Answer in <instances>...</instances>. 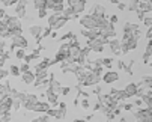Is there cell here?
<instances>
[{
    "mask_svg": "<svg viewBox=\"0 0 152 122\" xmlns=\"http://www.w3.org/2000/svg\"><path fill=\"white\" fill-rule=\"evenodd\" d=\"M8 74H9V71H6V69H3V68H0V81L5 80V78L8 77Z\"/></svg>",
    "mask_w": 152,
    "mask_h": 122,
    "instance_id": "39",
    "label": "cell"
},
{
    "mask_svg": "<svg viewBox=\"0 0 152 122\" xmlns=\"http://www.w3.org/2000/svg\"><path fill=\"white\" fill-rule=\"evenodd\" d=\"M143 104H145V103H143V99H136V101H134V106H137L139 109H140Z\"/></svg>",
    "mask_w": 152,
    "mask_h": 122,
    "instance_id": "48",
    "label": "cell"
},
{
    "mask_svg": "<svg viewBox=\"0 0 152 122\" xmlns=\"http://www.w3.org/2000/svg\"><path fill=\"white\" fill-rule=\"evenodd\" d=\"M112 64H113V59H110V57H104V59H102V66L112 68Z\"/></svg>",
    "mask_w": 152,
    "mask_h": 122,
    "instance_id": "32",
    "label": "cell"
},
{
    "mask_svg": "<svg viewBox=\"0 0 152 122\" xmlns=\"http://www.w3.org/2000/svg\"><path fill=\"white\" fill-rule=\"evenodd\" d=\"M118 9H119V11H125V9H126V5H125V3H119V5H118Z\"/></svg>",
    "mask_w": 152,
    "mask_h": 122,
    "instance_id": "51",
    "label": "cell"
},
{
    "mask_svg": "<svg viewBox=\"0 0 152 122\" xmlns=\"http://www.w3.org/2000/svg\"><path fill=\"white\" fill-rule=\"evenodd\" d=\"M62 17V14H51L50 17H48V26L50 27H53L56 23H57V20Z\"/></svg>",
    "mask_w": 152,
    "mask_h": 122,
    "instance_id": "26",
    "label": "cell"
},
{
    "mask_svg": "<svg viewBox=\"0 0 152 122\" xmlns=\"http://www.w3.org/2000/svg\"><path fill=\"white\" fill-rule=\"evenodd\" d=\"M20 71H21V74H24V72L30 71V64H26V62L20 64Z\"/></svg>",
    "mask_w": 152,
    "mask_h": 122,
    "instance_id": "31",
    "label": "cell"
},
{
    "mask_svg": "<svg viewBox=\"0 0 152 122\" xmlns=\"http://www.w3.org/2000/svg\"><path fill=\"white\" fill-rule=\"evenodd\" d=\"M137 30H140V26L139 24H136V23H125L124 24V33H134V32H137Z\"/></svg>",
    "mask_w": 152,
    "mask_h": 122,
    "instance_id": "22",
    "label": "cell"
},
{
    "mask_svg": "<svg viewBox=\"0 0 152 122\" xmlns=\"http://www.w3.org/2000/svg\"><path fill=\"white\" fill-rule=\"evenodd\" d=\"M72 89L69 86H62V91H60V95H68Z\"/></svg>",
    "mask_w": 152,
    "mask_h": 122,
    "instance_id": "40",
    "label": "cell"
},
{
    "mask_svg": "<svg viewBox=\"0 0 152 122\" xmlns=\"http://www.w3.org/2000/svg\"><path fill=\"white\" fill-rule=\"evenodd\" d=\"M118 68L119 69H125V64L122 62V60H118Z\"/></svg>",
    "mask_w": 152,
    "mask_h": 122,
    "instance_id": "50",
    "label": "cell"
},
{
    "mask_svg": "<svg viewBox=\"0 0 152 122\" xmlns=\"http://www.w3.org/2000/svg\"><path fill=\"white\" fill-rule=\"evenodd\" d=\"M56 3H65V0H54Z\"/></svg>",
    "mask_w": 152,
    "mask_h": 122,
    "instance_id": "57",
    "label": "cell"
},
{
    "mask_svg": "<svg viewBox=\"0 0 152 122\" xmlns=\"http://www.w3.org/2000/svg\"><path fill=\"white\" fill-rule=\"evenodd\" d=\"M51 109V104L48 103V101H39V103L35 106V109H33V112H38V113H44V115H47V112Z\"/></svg>",
    "mask_w": 152,
    "mask_h": 122,
    "instance_id": "16",
    "label": "cell"
},
{
    "mask_svg": "<svg viewBox=\"0 0 152 122\" xmlns=\"http://www.w3.org/2000/svg\"><path fill=\"white\" fill-rule=\"evenodd\" d=\"M51 32H53V29H51L50 26H47V27L44 29V32H42V38H47V36H51Z\"/></svg>",
    "mask_w": 152,
    "mask_h": 122,
    "instance_id": "37",
    "label": "cell"
},
{
    "mask_svg": "<svg viewBox=\"0 0 152 122\" xmlns=\"http://www.w3.org/2000/svg\"><path fill=\"white\" fill-rule=\"evenodd\" d=\"M47 115L50 118H56V119H65V116H66V110H62V109H50L47 112Z\"/></svg>",
    "mask_w": 152,
    "mask_h": 122,
    "instance_id": "18",
    "label": "cell"
},
{
    "mask_svg": "<svg viewBox=\"0 0 152 122\" xmlns=\"http://www.w3.org/2000/svg\"><path fill=\"white\" fill-rule=\"evenodd\" d=\"M39 103V98H38V95H35V94H27V96H26V99L23 101V107L27 110V112H33V109H35V106Z\"/></svg>",
    "mask_w": 152,
    "mask_h": 122,
    "instance_id": "6",
    "label": "cell"
},
{
    "mask_svg": "<svg viewBox=\"0 0 152 122\" xmlns=\"http://www.w3.org/2000/svg\"><path fill=\"white\" fill-rule=\"evenodd\" d=\"M139 39L134 38L133 33H124V38L121 39V47H122V54H128L129 51H133L137 48Z\"/></svg>",
    "mask_w": 152,
    "mask_h": 122,
    "instance_id": "1",
    "label": "cell"
},
{
    "mask_svg": "<svg viewBox=\"0 0 152 122\" xmlns=\"http://www.w3.org/2000/svg\"><path fill=\"white\" fill-rule=\"evenodd\" d=\"M101 36H104V38H115L116 36V27H115V24H112V23H108V26H105L104 29H101Z\"/></svg>",
    "mask_w": 152,
    "mask_h": 122,
    "instance_id": "14",
    "label": "cell"
},
{
    "mask_svg": "<svg viewBox=\"0 0 152 122\" xmlns=\"http://www.w3.org/2000/svg\"><path fill=\"white\" fill-rule=\"evenodd\" d=\"M129 2H133V3H140V0H129Z\"/></svg>",
    "mask_w": 152,
    "mask_h": 122,
    "instance_id": "58",
    "label": "cell"
},
{
    "mask_svg": "<svg viewBox=\"0 0 152 122\" xmlns=\"http://www.w3.org/2000/svg\"><path fill=\"white\" fill-rule=\"evenodd\" d=\"M126 8H128V11H131V12H137V11H139V3L129 2V5H128Z\"/></svg>",
    "mask_w": 152,
    "mask_h": 122,
    "instance_id": "36",
    "label": "cell"
},
{
    "mask_svg": "<svg viewBox=\"0 0 152 122\" xmlns=\"http://www.w3.org/2000/svg\"><path fill=\"white\" fill-rule=\"evenodd\" d=\"M134 118L137 119V122H152V112L146 107V109H139L133 112Z\"/></svg>",
    "mask_w": 152,
    "mask_h": 122,
    "instance_id": "5",
    "label": "cell"
},
{
    "mask_svg": "<svg viewBox=\"0 0 152 122\" xmlns=\"http://www.w3.org/2000/svg\"><path fill=\"white\" fill-rule=\"evenodd\" d=\"M142 81L145 83V86H146L149 91H152V75H145V77L142 78Z\"/></svg>",
    "mask_w": 152,
    "mask_h": 122,
    "instance_id": "29",
    "label": "cell"
},
{
    "mask_svg": "<svg viewBox=\"0 0 152 122\" xmlns=\"http://www.w3.org/2000/svg\"><path fill=\"white\" fill-rule=\"evenodd\" d=\"M107 122H108V121H107Z\"/></svg>",
    "mask_w": 152,
    "mask_h": 122,
    "instance_id": "61",
    "label": "cell"
},
{
    "mask_svg": "<svg viewBox=\"0 0 152 122\" xmlns=\"http://www.w3.org/2000/svg\"><path fill=\"white\" fill-rule=\"evenodd\" d=\"M50 38H53V39H56V38H59V35H57V32H56V30H53V32H51V36H50Z\"/></svg>",
    "mask_w": 152,
    "mask_h": 122,
    "instance_id": "53",
    "label": "cell"
},
{
    "mask_svg": "<svg viewBox=\"0 0 152 122\" xmlns=\"http://www.w3.org/2000/svg\"><path fill=\"white\" fill-rule=\"evenodd\" d=\"M48 119H50L48 115H42V116L38 118V122H48Z\"/></svg>",
    "mask_w": 152,
    "mask_h": 122,
    "instance_id": "44",
    "label": "cell"
},
{
    "mask_svg": "<svg viewBox=\"0 0 152 122\" xmlns=\"http://www.w3.org/2000/svg\"><path fill=\"white\" fill-rule=\"evenodd\" d=\"M108 21H110L112 24H116V23L119 21V17H118L116 14H113V15H110V17H108Z\"/></svg>",
    "mask_w": 152,
    "mask_h": 122,
    "instance_id": "38",
    "label": "cell"
},
{
    "mask_svg": "<svg viewBox=\"0 0 152 122\" xmlns=\"http://www.w3.org/2000/svg\"><path fill=\"white\" fill-rule=\"evenodd\" d=\"M36 80V74L32 72V71H27L24 74H21V81H23L24 85H33Z\"/></svg>",
    "mask_w": 152,
    "mask_h": 122,
    "instance_id": "19",
    "label": "cell"
},
{
    "mask_svg": "<svg viewBox=\"0 0 152 122\" xmlns=\"http://www.w3.org/2000/svg\"><path fill=\"white\" fill-rule=\"evenodd\" d=\"M29 32H30V35L36 39V42L38 44H41V41H42V32H44V27L42 26H39V24H32L30 27H29Z\"/></svg>",
    "mask_w": 152,
    "mask_h": 122,
    "instance_id": "8",
    "label": "cell"
},
{
    "mask_svg": "<svg viewBox=\"0 0 152 122\" xmlns=\"http://www.w3.org/2000/svg\"><path fill=\"white\" fill-rule=\"evenodd\" d=\"M108 47H110V50H112V53H113V54H116V56L122 54V47H121V39H116V38L110 39V41H108Z\"/></svg>",
    "mask_w": 152,
    "mask_h": 122,
    "instance_id": "13",
    "label": "cell"
},
{
    "mask_svg": "<svg viewBox=\"0 0 152 122\" xmlns=\"http://www.w3.org/2000/svg\"><path fill=\"white\" fill-rule=\"evenodd\" d=\"M9 74L14 75V77H20V74H21L20 66L18 65H9Z\"/></svg>",
    "mask_w": 152,
    "mask_h": 122,
    "instance_id": "28",
    "label": "cell"
},
{
    "mask_svg": "<svg viewBox=\"0 0 152 122\" xmlns=\"http://www.w3.org/2000/svg\"><path fill=\"white\" fill-rule=\"evenodd\" d=\"M89 14L94 15V17H98V18H107V15H105V8H104L102 5H99V3H95V5L91 8Z\"/></svg>",
    "mask_w": 152,
    "mask_h": 122,
    "instance_id": "10",
    "label": "cell"
},
{
    "mask_svg": "<svg viewBox=\"0 0 152 122\" xmlns=\"http://www.w3.org/2000/svg\"><path fill=\"white\" fill-rule=\"evenodd\" d=\"M11 44L15 47V48H27L29 47V42H27V39L23 36V35H18V36H12L11 38Z\"/></svg>",
    "mask_w": 152,
    "mask_h": 122,
    "instance_id": "7",
    "label": "cell"
},
{
    "mask_svg": "<svg viewBox=\"0 0 152 122\" xmlns=\"http://www.w3.org/2000/svg\"><path fill=\"white\" fill-rule=\"evenodd\" d=\"M48 15V9H45V8H42V9H38V18H45Z\"/></svg>",
    "mask_w": 152,
    "mask_h": 122,
    "instance_id": "34",
    "label": "cell"
},
{
    "mask_svg": "<svg viewBox=\"0 0 152 122\" xmlns=\"http://www.w3.org/2000/svg\"><path fill=\"white\" fill-rule=\"evenodd\" d=\"M72 122H88V121H86V119H74Z\"/></svg>",
    "mask_w": 152,
    "mask_h": 122,
    "instance_id": "55",
    "label": "cell"
},
{
    "mask_svg": "<svg viewBox=\"0 0 152 122\" xmlns=\"http://www.w3.org/2000/svg\"><path fill=\"white\" fill-rule=\"evenodd\" d=\"M136 14H137V18L140 20V21H143V20H145V12H142V11L139 9V11H137Z\"/></svg>",
    "mask_w": 152,
    "mask_h": 122,
    "instance_id": "47",
    "label": "cell"
},
{
    "mask_svg": "<svg viewBox=\"0 0 152 122\" xmlns=\"http://www.w3.org/2000/svg\"><path fill=\"white\" fill-rule=\"evenodd\" d=\"M71 8L74 9V12H75L77 15H80V14H83V12H84V9H86V2H84V0H80V2H75V3H74Z\"/></svg>",
    "mask_w": 152,
    "mask_h": 122,
    "instance_id": "23",
    "label": "cell"
},
{
    "mask_svg": "<svg viewBox=\"0 0 152 122\" xmlns=\"http://www.w3.org/2000/svg\"><path fill=\"white\" fill-rule=\"evenodd\" d=\"M134 109V104H131V103H125L124 104V110H126V112H131Z\"/></svg>",
    "mask_w": 152,
    "mask_h": 122,
    "instance_id": "42",
    "label": "cell"
},
{
    "mask_svg": "<svg viewBox=\"0 0 152 122\" xmlns=\"http://www.w3.org/2000/svg\"><path fill=\"white\" fill-rule=\"evenodd\" d=\"M0 2L3 3V6H15L20 0H0Z\"/></svg>",
    "mask_w": 152,
    "mask_h": 122,
    "instance_id": "33",
    "label": "cell"
},
{
    "mask_svg": "<svg viewBox=\"0 0 152 122\" xmlns=\"http://www.w3.org/2000/svg\"><path fill=\"white\" fill-rule=\"evenodd\" d=\"M78 104H80V101H78V98H75L74 99V106H78Z\"/></svg>",
    "mask_w": 152,
    "mask_h": 122,
    "instance_id": "56",
    "label": "cell"
},
{
    "mask_svg": "<svg viewBox=\"0 0 152 122\" xmlns=\"http://www.w3.org/2000/svg\"><path fill=\"white\" fill-rule=\"evenodd\" d=\"M78 21H80V26H83V29H88V30L98 29V17H94L91 14L81 15Z\"/></svg>",
    "mask_w": 152,
    "mask_h": 122,
    "instance_id": "3",
    "label": "cell"
},
{
    "mask_svg": "<svg viewBox=\"0 0 152 122\" xmlns=\"http://www.w3.org/2000/svg\"><path fill=\"white\" fill-rule=\"evenodd\" d=\"M110 95H113L118 101H125V99H128V95L125 94V91H124V89H122V91H119V89L112 88V89H110Z\"/></svg>",
    "mask_w": 152,
    "mask_h": 122,
    "instance_id": "20",
    "label": "cell"
},
{
    "mask_svg": "<svg viewBox=\"0 0 152 122\" xmlns=\"http://www.w3.org/2000/svg\"><path fill=\"white\" fill-rule=\"evenodd\" d=\"M12 106H14V99L9 95H3L0 98V116L9 115L12 110Z\"/></svg>",
    "mask_w": 152,
    "mask_h": 122,
    "instance_id": "4",
    "label": "cell"
},
{
    "mask_svg": "<svg viewBox=\"0 0 152 122\" xmlns=\"http://www.w3.org/2000/svg\"><path fill=\"white\" fill-rule=\"evenodd\" d=\"M139 9L142 12H152V0H140L139 3Z\"/></svg>",
    "mask_w": 152,
    "mask_h": 122,
    "instance_id": "21",
    "label": "cell"
},
{
    "mask_svg": "<svg viewBox=\"0 0 152 122\" xmlns=\"http://www.w3.org/2000/svg\"><path fill=\"white\" fill-rule=\"evenodd\" d=\"M11 113L9 115H5V116H2V118H0V122H11Z\"/></svg>",
    "mask_w": 152,
    "mask_h": 122,
    "instance_id": "45",
    "label": "cell"
},
{
    "mask_svg": "<svg viewBox=\"0 0 152 122\" xmlns=\"http://www.w3.org/2000/svg\"><path fill=\"white\" fill-rule=\"evenodd\" d=\"M125 94L128 95V98H133V96H137V92H139V88H137V83H128L125 88H124Z\"/></svg>",
    "mask_w": 152,
    "mask_h": 122,
    "instance_id": "17",
    "label": "cell"
},
{
    "mask_svg": "<svg viewBox=\"0 0 152 122\" xmlns=\"http://www.w3.org/2000/svg\"><path fill=\"white\" fill-rule=\"evenodd\" d=\"M80 106H81V109L88 110V109L91 107V103H89V99H88V98H83V99H81V103H80Z\"/></svg>",
    "mask_w": 152,
    "mask_h": 122,
    "instance_id": "35",
    "label": "cell"
},
{
    "mask_svg": "<svg viewBox=\"0 0 152 122\" xmlns=\"http://www.w3.org/2000/svg\"><path fill=\"white\" fill-rule=\"evenodd\" d=\"M15 57L20 59V60H24V57H26V50H24V48H17V50H15Z\"/></svg>",
    "mask_w": 152,
    "mask_h": 122,
    "instance_id": "30",
    "label": "cell"
},
{
    "mask_svg": "<svg viewBox=\"0 0 152 122\" xmlns=\"http://www.w3.org/2000/svg\"><path fill=\"white\" fill-rule=\"evenodd\" d=\"M118 80H119V74L115 72V71H108V72H104L102 74V83H105V85L116 83Z\"/></svg>",
    "mask_w": 152,
    "mask_h": 122,
    "instance_id": "11",
    "label": "cell"
},
{
    "mask_svg": "<svg viewBox=\"0 0 152 122\" xmlns=\"http://www.w3.org/2000/svg\"><path fill=\"white\" fill-rule=\"evenodd\" d=\"M119 122H126V119H125V118H121V119H119Z\"/></svg>",
    "mask_w": 152,
    "mask_h": 122,
    "instance_id": "59",
    "label": "cell"
},
{
    "mask_svg": "<svg viewBox=\"0 0 152 122\" xmlns=\"http://www.w3.org/2000/svg\"><path fill=\"white\" fill-rule=\"evenodd\" d=\"M101 92H102V88H101V86H98V85L92 89V94H95V95H101Z\"/></svg>",
    "mask_w": 152,
    "mask_h": 122,
    "instance_id": "43",
    "label": "cell"
},
{
    "mask_svg": "<svg viewBox=\"0 0 152 122\" xmlns=\"http://www.w3.org/2000/svg\"><path fill=\"white\" fill-rule=\"evenodd\" d=\"M146 38L148 39H152V26L148 27V32H146Z\"/></svg>",
    "mask_w": 152,
    "mask_h": 122,
    "instance_id": "49",
    "label": "cell"
},
{
    "mask_svg": "<svg viewBox=\"0 0 152 122\" xmlns=\"http://www.w3.org/2000/svg\"><path fill=\"white\" fill-rule=\"evenodd\" d=\"M5 23L8 24L9 30H15V29H21V21L17 15H8L5 18Z\"/></svg>",
    "mask_w": 152,
    "mask_h": 122,
    "instance_id": "9",
    "label": "cell"
},
{
    "mask_svg": "<svg viewBox=\"0 0 152 122\" xmlns=\"http://www.w3.org/2000/svg\"><path fill=\"white\" fill-rule=\"evenodd\" d=\"M6 17H8V14H6L5 8H0V20H5Z\"/></svg>",
    "mask_w": 152,
    "mask_h": 122,
    "instance_id": "46",
    "label": "cell"
},
{
    "mask_svg": "<svg viewBox=\"0 0 152 122\" xmlns=\"http://www.w3.org/2000/svg\"><path fill=\"white\" fill-rule=\"evenodd\" d=\"M29 0H20V2L15 5V15L18 18H23L26 17V8H27Z\"/></svg>",
    "mask_w": 152,
    "mask_h": 122,
    "instance_id": "12",
    "label": "cell"
},
{
    "mask_svg": "<svg viewBox=\"0 0 152 122\" xmlns=\"http://www.w3.org/2000/svg\"><path fill=\"white\" fill-rule=\"evenodd\" d=\"M108 38H104V36H98L96 39H88V42H86V45H88L92 51L95 53H102L104 51V45H108Z\"/></svg>",
    "mask_w": 152,
    "mask_h": 122,
    "instance_id": "2",
    "label": "cell"
},
{
    "mask_svg": "<svg viewBox=\"0 0 152 122\" xmlns=\"http://www.w3.org/2000/svg\"><path fill=\"white\" fill-rule=\"evenodd\" d=\"M110 3H113V5H119L121 2H119V0H110Z\"/></svg>",
    "mask_w": 152,
    "mask_h": 122,
    "instance_id": "54",
    "label": "cell"
},
{
    "mask_svg": "<svg viewBox=\"0 0 152 122\" xmlns=\"http://www.w3.org/2000/svg\"><path fill=\"white\" fill-rule=\"evenodd\" d=\"M66 23H68V20H66V18H65V17L62 15V17H60V18L57 20V23H56V24H54V26H53L51 29L57 32L59 29H62V27H65V26H66Z\"/></svg>",
    "mask_w": 152,
    "mask_h": 122,
    "instance_id": "24",
    "label": "cell"
},
{
    "mask_svg": "<svg viewBox=\"0 0 152 122\" xmlns=\"http://www.w3.org/2000/svg\"><path fill=\"white\" fill-rule=\"evenodd\" d=\"M149 66H152V60H151V62H149Z\"/></svg>",
    "mask_w": 152,
    "mask_h": 122,
    "instance_id": "60",
    "label": "cell"
},
{
    "mask_svg": "<svg viewBox=\"0 0 152 122\" xmlns=\"http://www.w3.org/2000/svg\"><path fill=\"white\" fill-rule=\"evenodd\" d=\"M33 8L35 9H47V0H33Z\"/></svg>",
    "mask_w": 152,
    "mask_h": 122,
    "instance_id": "27",
    "label": "cell"
},
{
    "mask_svg": "<svg viewBox=\"0 0 152 122\" xmlns=\"http://www.w3.org/2000/svg\"><path fill=\"white\" fill-rule=\"evenodd\" d=\"M59 109H62V110H66V103H59Z\"/></svg>",
    "mask_w": 152,
    "mask_h": 122,
    "instance_id": "52",
    "label": "cell"
},
{
    "mask_svg": "<svg viewBox=\"0 0 152 122\" xmlns=\"http://www.w3.org/2000/svg\"><path fill=\"white\" fill-rule=\"evenodd\" d=\"M143 24H145L146 27H151V26H152V17H145Z\"/></svg>",
    "mask_w": 152,
    "mask_h": 122,
    "instance_id": "41",
    "label": "cell"
},
{
    "mask_svg": "<svg viewBox=\"0 0 152 122\" xmlns=\"http://www.w3.org/2000/svg\"><path fill=\"white\" fill-rule=\"evenodd\" d=\"M142 99H143V103L149 107L152 106V91H146L145 95H142Z\"/></svg>",
    "mask_w": 152,
    "mask_h": 122,
    "instance_id": "25",
    "label": "cell"
},
{
    "mask_svg": "<svg viewBox=\"0 0 152 122\" xmlns=\"http://www.w3.org/2000/svg\"><path fill=\"white\" fill-rule=\"evenodd\" d=\"M45 94H47V101L51 104V106H54V107H57L59 106V94H56V92H53L50 88L45 91Z\"/></svg>",
    "mask_w": 152,
    "mask_h": 122,
    "instance_id": "15",
    "label": "cell"
}]
</instances>
